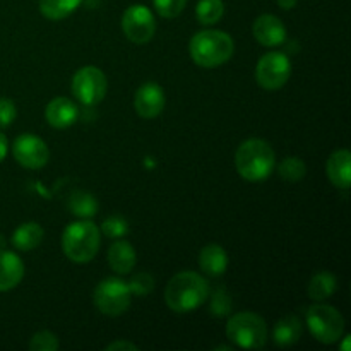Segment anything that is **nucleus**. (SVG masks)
Masks as SVG:
<instances>
[{
    "label": "nucleus",
    "mask_w": 351,
    "mask_h": 351,
    "mask_svg": "<svg viewBox=\"0 0 351 351\" xmlns=\"http://www.w3.org/2000/svg\"><path fill=\"white\" fill-rule=\"evenodd\" d=\"M16 117H17V110L12 99L0 98V127L3 129V127L12 125Z\"/></svg>",
    "instance_id": "nucleus-31"
},
{
    "label": "nucleus",
    "mask_w": 351,
    "mask_h": 351,
    "mask_svg": "<svg viewBox=\"0 0 351 351\" xmlns=\"http://www.w3.org/2000/svg\"><path fill=\"white\" fill-rule=\"evenodd\" d=\"M106 350L108 351H115V350H125V351H136V350H139L137 348L136 345H134V343H130V341H115V343H112V345H108L106 346Z\"/></svg>",
    "instance_id": "nucleus-32"
},
{
    "label": "nucleus",
    "mask_w": 351,
    "mask_h": 351,
    "mask_svg": "<svg viewBox=\"0 0 351 351\" xmlns=\"http://www.w3.org/2000/svg\"><path fill=\"white\" fill-rule=\"evenodd\" d=\"M209 298V283L201 274L184 271L168 281L165 302L177 314H187L201 307Z\"/></svg>",
    "instance_id": "nucleus-1"
},
{
    "label": "nucleus",
    "mask_w": 351,
    "mask_h": 351,
    "mask_svg": "<svg viewBox=\"0 0 351 351\" xmlns=\"http://www.w3.org/2000/svg\"><path fill=\"white\" fill-rule=\"evenodd\" d=\"M101 232L105 233L108 239H122V237L129 232V225H127V221L122 216L113 215L108 216L106 219H103Z\"/></svg>",
    "instance_id": "nucleus-27"
},
{
    "label": "nucleus",
    "mask_w": 351,
    "mask_h": 351,
    "mask_svg": "<svg viewBox=\"0 0 351 351\" xmlns=\"http://www.w3.org/2000/svg\"><path fill=\"white\" fill-rule=\"evenodd\" d=\"M58 346V338L50 331L36 332L29 341L31 351H57Z\"/></svg>",
    "instance_id": "nucleus-28"
},
{
    "label": "nucleus",
    "mask_w": 351,
    "mask_h": 351,
    "mask_svg": "<svg viewBox=\"0 0 351 351\" xmlns=\"http://www.w3.org/2000/svg\"><path fill=\"white\" fill-rule=\"evenodd\" d=\"M108 263L115 273L129 274L136 266V250L129 242L117 239L108 249Z\"/></svg>",
    "instance_id": "nucleus-18"
},
{
    "label": "nucleus",
    "mask_w": 351,
    "mask_h": 351,
    "mask_svg": "<svg viewBox=\"0 0 351 351\" xmlns=\"http://www.w3.org/2000/svg\"><path fill=\"white\" fill-rule=\"evenodd\" d=\"M12 154L17 163L29 170H40L50 160V151L43 139L33 134H23L12 144Z\"/></svg>",
    "instance_id": "nucleus-11"
},
{
    "label": "nucleus",
    "mask_w": 351,
    "mask_h": 351,
    "mask_svg": "<svg viewBox=\"0 0 351 351\" xmlns=\"http://www.w3.org/2000/svg\"><path fill=\"white\" fill-rule=\"evenodd\" d=\"M122 29L125 33L127 40L137 45H144L151 41V38L154 36L156 21H154L153 12L146 5L136 3V5H130L123 12Z\"/></svg>",
    "instance_id": "nucleus-10"
},
{
    "label": "nucleus",
    "mask_w": 351,
    "mask_h": 351,
    "mask_svg": "<svg viewBox=\"0 0 351 351\" xmlns=\"http://www.w3.org/2000/svg\"><path fill=\"white\" fill-rule=\"evenodd\" d=\"M79 117V110L74 101L69 98H55L51 99L45 110V119L53 129H67L72 123H75Z\"/></svg>",
    "instance_id": "nucleus-14"
},
{
    "label": "nucleus",
    "mask_w": 351,
    "mask_h": 351,
    "mask_svg": "<svg viewBox=\"0 0 351 351\" xmlns=\"http://www.w3.org/2000/svg\"><path fill=\"white\" fill-rule=\"evenodd\" d=\"M41 240H43V228L38 223H24L12 233V245L23 252L36 249Z\"/></svg>",
    "instance_id": "nucleus-20"
},
{
    "label": "nucleus",
    "mask_w": 351,
    "mask_h": 351,
    "mask_svg": "<svg viewBox=\"0 0 351 351\" xmlns=\"http://www.w3.org/2000/svg\"><path fill=\"white\" fill-rule=\"evenodd\" d=\"M338 288V281H336L335 274L328 273V271H322L317 273L308 283V297L315 302H324L326 298L332 297Z\"/></svg>",
    "instance_id": "nucleus-21"
},
{
    "label": "nucleus",
    "mask_w": 351,
    "mask_h": 351,
    "mask_svg": "<svg viewBox=\"0 0 351 351\" xmlns=\"http://www.w3.org/2000/svg\"><path fill=\"white\" fill-rule=\"evenodd\" d=\"M7 151H9V143H7V137L0 132V161H3V158L7 156Z\"/></svg>",
    "instance_id": "nucleus-33"
},
{
    "label": "nucleus",
    "mask_w": 351,
    "mask_h": 351,
    "mask_svg": "<svg viewBox=\"0 0 351 351\" xmlns=\"http://www.w3.org/2000/svg\"><path fill=\"white\" fill-rule=\"evenodd\" d=\"M154 9L165 19H171V17L180 16L182 10L187 5V0H153Z\"/></svg>",
    "instance_id": "nucleus-29"
},
{
    "label": "nucleus",
    "mask_w": 351,
    "mask_h": 351,
    "mask_svg": "<svg viewBox=\"0 0 351 351\" xmlns=\"http://www.w3.org/2000/svg\"><path fill=\"white\" fill-rule=\"evenodd\" d=\"M278 173L287 182H300L307 173V167L304 161L297 156H288L278 167Z\"/></svg>",
    "instance_id": "nucleus-25"
},
{
    "label": "nucleus",
    "mask_w": 351,
    "mask_h": 351,
    "mask_svg": "<svg viewBox=\"0 0 351 351\" xmlns=\"http://www.w3.org/2000/svg\"><path fill=\"white\" fill-rule=\"evenodd\" d=\"M291 75V62L281 51H269L256 67V81L266 91H278Z\"/></svg>",
    "instance_id": "nucleus-9"
},
{
    "label": "nucleus",
    "mask_w": 351,
    "mask_h": 351,
    "mask_svg": "<svg viewBox=\"0 0 351 351\" xmlns=\"http://www.w3.org/2000/svg\"><path fill=\"white\" fill-rule=\"evenodd\" d=\"M24 278V263L9 250H0V291L16 288Z\"/></svg>",
    "instance_id": "nucleus-15"
},
{
    "label": "nucleus",
    "mask_w": 351,
    "mask_h": 351,
    "mask_svg": "<svg viewBox=\"0 0 351 351\" xmlns=\"http://www.w3.org/2000/svg\"><path fill=\"white\" fill-rule=\"evenodd\" d=\"M232 312V298L225 288H216L211 297V314L218 317H225Z\"/></svg>",
    "instance_id": "nucleus-26"
},
{
    "label": "nucleus",
    "mask_w": 351,
    "mask_h": 351,
    "mask_svg": "<svg viewBox=\"0 0 351 351\" xmlns=\"http://www.w3.org/2000/svg\"><path fill=\"white\" fill-rule=\"evenodd\" d=\"M225 14V3L223 0H199L195 7V17L204 26L216 24Z\"/></svg>",
    "instance_id": "nucleus-24"
},
{
    "label": "nucleus",
    "mask_w": 351,
    "mask_h": 351,
    "mask_svg": "<svg viewBox=\"0 0 351 351\" xmlns=\"http://www.w3.org/2000/svg\"><path fill=\"white\" fill-rule=\"evenodd\" d=\"M129 288H130V293L136 295V297H146L153 291L154 288V280L151 274L147 273H139L129 281Z\"/></svg>",
    "instance_id": "nucleus-30"
},
{
    "label": "nucleus",
    "mask_w": 351,
    "mask_h": 351,
    "mask_svg": "<svg viewBox=\"0 0 351 351\" xmlns=\"http://www.w3.org/2000/svg\"><path fill=\"white\" fill-rule=\"evenodd\" d=\"M328 177L336 187L348 191L351 182V154L348 149H338L329 156Z\"/></svg>",
    "instance_id": "nucleus-16"
},
{
    "label": "nucleus",
    "mask_w": 351,
    "mask_h": 351,
    "mask_svg": "<svg viewBox=\"0 0 351 351\" xmlns=\"http://www.w3.org/2000/svg\"><path fill=\"white\" fill-rule=\"evenodd\" d=\"M297 2H298V0H278V5H280L281 9H285V10H290V9H293L295 5H297Z\"/></svg>",
    "instance_id": "nucleus-34"
},
{
    "label": "nucleus",
    "mask_w": 351,
    "mask_h": 351,
    "mask_svg": "<svg viewBox=\"0 0 351 351\" xmlns=\"http://www.w3.org/2000/svg\"><path fill=\"white\" fill-rule=\"evenodd\" d=\"M134 106L139 117L143 119H156L165 108V93L163 88L156 82H146L141 86L134 96Z\"/></svg>",
    "instance_id": "nucleus-12"
},
{
    "label": "nucleus",
    "mask_w": 351,
    "mask_h": 351,
    "mask_svg": "<svg viewBox=\"0 0 351 351\" xmlns=\"http://www.w3.org/2000/svg\"><path fill=\"white\" fill-rule=\"evenodd\" d=\"M99 228L91 219L71 223L62 235V250L72 263L84 264L95 259L99 249Z\"/></svg>",
    "instance_id": "nucleus-4"
},
{
    "label": "nucleus",
    "mask_w": 351,
    "mask_h": 351,
    "mask_svg": "<svg viewBox=\"0 0 351 351\" xmlns=\"http://www.w3.org/2000/svg\"><path fill=\"white\" fill-rule=\"evenodd\" d=\"M302 336V322L297 315H285L274 324L273 339L280 348L295 345Z\"/></svg>",
    "instance_id": "nucleus-19"
},
{
    "label": "nucleus",
    "mask_w": 351,
    "mask_h": 351,
    "mask_svg": "<svg viewBox=\"0 0 351 351\" xmlns=\"http://www.w3.org/2000/svg\"><path fill=\"white\" fill-rule=\"evenodd\" d=\"M254 38L264 47H280L287 40V27L280 17L273 14H263L252 24Z\"/></svg>",
    "instance_id": "nucleus-13"
},
{
    "label": "nucleus",
    "mask_w": 351,
    "mask_h": 351,
    "mask_svg": "<svg viewBox=\"0 0 351 351\" xmlns=\"http://www.w3.org/2000/svg\"><path fill=\"white\" fill-rule=\"evenodd\" d=\"M82 0H40V12L50 21H60L79 9Z\"/></svg>",
    "instance_id": "nucleus-22"
},
{
    "label": "nucleus",
    "mask_w": 351,
    "mask_h": 351,
    "mask_svg": "<svg viewBox=\"0 0 351 351\" xmlns=\"http://www.w3.org/2000/svg\"><path fill=\"white\" fill-rule=\"evenodd\" d=\"M69 209L77 218L89 219L98 211V201H96L95 195L88 194V192L77 191L69 197Z\"/></svg>",
    "instance_id": "nucleus-23"
},
{
    "label": "nucleus",
    "mask_w": 351,
    "mask_h": 351,
    "mask_svg": "<svg viewBox=\"0 0 351 351\" xmlns=\"http://www.w3.org/2000/svg\"><path fill=\"white\" fill-rule=\"evenodd\" d=\"M189 50L195 64L213 69L226 64L232 58L235 45H233L232 36L225 31L204 29L192 36Z\"/></svg>",
    "instance_id": "nucleus-2"
},
{
    "label": "nucleus",
    "mask_w": 351,
    "mask_h": 351,
    "mask_svg": "<svg viewBox=\"0 0 351 351\" xmlns=\"http://www.w3.org/2000/svg\"><path fill=\"white\" fill-rule=\"evenodd\" d=\"M130 298H132V293H130L129 285L119 278H106L95 290L96 307L108 317L122 315L129 308Z\"/></svg>",
    "instance_id": "nucleus-7"
},
{
    "label": "nucleus",
    "mask_w": 351,
    "mask_h": 351,
    "mask_svg": "<svg viewBox=\"0 0 351 351\" xmlns=\"http://www.w3.org/2000/svg\"><path fill=\"white\" fill-rule=\"evenodd\" d=\"M305 322L311 329L312 336L322 345H332L341 339L345 331V321L339 311H336L331 305L317 304L307 308Z\"/></svg>",
    "instance_id": "nucleus-6"
},
{
    "label": "nucleus",
    "mask_w": 351,
    "mask_h": 351,
    "mask_svg": "<svg viewBox=\"0 0 351 351\" xmlns=\"http://www.w3.org/2000/svg\"><path fill=\"white\" fill-rule=\"evenodd\" d=\"M235 165L240 177L249 182H261L273 173L276 156L266 141L247 139L237 149Z\"/></svg>",
    "instance_id": "nucleus-3"
},
{
    "label": "nucleus",
    "mask_w": 351,
    "mask_h": 351,
    "mask_svg": "<svg viewBox=\"0 0 351 351\" xmlns=\"http://www.w3.org/2000/svg\"><path fill=\"white\" fill-rule=\"evenodd\" d=\"M199 266L209 276H221L228 269V254L216 243L206 245L199 252Z\"/></svg>",
    "instance_id": "nucleus-17"
},
{
    "label": "nucleus",
    "mask_w": 351,
    "mask_h": 351,
    "mask_svg": "<svg viewBox=\"0 0 351 351\" xmlns=\"http://www.w3.org/2000/svg\"><path fill=\"white\" fill-rule=\"evenodd\" d=\"M106 89H108L106 75L93 65L79 69L72 77V95L84 106L98 105L106 96Z\"/></svg>",
    "instance_id": "nucleus-8"
},
{
    "label": "nucleus",
    "mask_w": 351,
    "mask_h": 351,
    "mask_svg": "<svg viewBox=\"0 0 351 351\" xmlns=\"http://www.w3.org/2000/svg\"><path fill=\"white\" fill-rule=\"evenodd\" d=\"M226 336L239 348L259 350L267 341V326L254 312H239L228 319Z\"/></svg>",
    "instance_id": "nucleus-5"
}]
</instances>
